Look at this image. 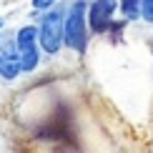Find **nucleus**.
I'll use <instances>...</instances> for the list:
<instances>
[{
  "label": "nucleus",
  "mask_w": 153,
  "mask_h": 153,
  "mask_svg": "<svg viewBox=\"0 0 153 153\" xmlns=\"http://www.w3.org/2000/svg\"><path fill=\"white\" fill-rule=\"evenodd\" d=\"M63 45L75 50V53H85L88 48V28H85V0H75L71 8L65 10L63 18Z\"/></svg>",
  "instance_id": "obj_1"
},
{
  "label": "nucleus",
  "mask_w": 153,
  "mask_h": 153,
  "mask_svg": "<svg viewBox=\"0 0 153 153\" xmlns=\"http://www.w3.org/2000/svg\"><path fill=\"white\" fill-rule=\"evenodd\" d=\"M63 18H65V10L53 5L43 13L38 23V45L45 55H55L63 48Z\"/></svg>",
  "instance_id": "obj_2"
},
{
  "label": "nucleus",
  "mask_w": 153,
  "mask_h": 153,
  "mask_svg": "<svg viewBox=\"0 0 153 153\" xmlns=\"http://www.w3.org/2000/svg\"><path fill=\"white\" fill-rule=\"evenodd\" d=\"M15 48L23 73H33L40 65V45H38V25H23L15 33Z\"/></svg>",
  "instance_id": "obj_3"
},
{
  "label": "nucleus",
  "mask_w": 153,
  "mask_h": 153,
  "mask_svg": "<svg viewBox=\"0 0 153 153\" xmlns=\"http://www.w3.org/2000/svg\"><path fill=\"white\" fill-rule=\"evenodd\" d=\"M118 3L116 0H93L88 8V25L93 33H105L113 23V13H116Z\"/></svg>",
  "instance_id": "obj_4"
},
{
  "label": "nucleus",
  "mask_w": 153,
  "mask_h": 153,
  "mask_svg": "<svg viewBox=\"0 0 153 153\" xmlns=\"http://www.w3.org/2000/svg\"><path fill=\"white\" fill-rule=\"evenodd\" d=\"M23 73L20 68V58H18V48H15V40H0V78L13 83L18 75Z\"/></svg>",
  "instance_id": "obj_5"
},
{
  "label": "nucleus",
  "mask_w": 153,
  "mask_h": 153,
  "mask_svg": "<svg viewBox=\"0 0 153 153\" xmlns=\"http://www.w3.org/2000/svg\"><path fill=\"white\" fill-rule=\"evenodd\" d=\"M118 8L126 20H138L141 18V0H120Z\"/></svg>",
  "instance_id": "obj_6"
},
{
  "label": "nucleus",
  "mask_w": 153,
  "mask_h": 153,
  "mask_svg": "<svg viewBox=\"0 0 153 153\" xmlns=\"http://www.w3.org/2000/svg\"><path fill=\"white\" fill-rule=\"evenodd\" d=\"M141 18H146V23H153V0H141Z\"/></svg>",
  "instance_id": "obj_7"
},
{
  "label": "nucleus",
  "mask_w": 153,
  "mask_h": 153,
  "mask_svg": "<svg viewBox=\"0 0 153 153\" xmlns=\"http://www.w3.org/2000/svg\"><path fill=\"white\" fill-rule=\"evenodd\" d=\"M55 3H58V0H33V10L35 13H45L48 8H53Z\"/></svg>",
  "instance_id": "obj_8"
},
{
  "label": "nucleus",
  "mask_w": 153,
  "mask_h": 153,
  "mask_svg": "<svg viewBox=\"0 0 153 153\" xmlns=\"http://www.w3.org/2000/svg\"><path fill=\"white\" fill-rule=\"evenodd\" d=\"M3 25H5V20H3V18H0V30H3Z\"/></svg>",
  "instance_id": "obj_9"
},
{
  "label": "nucleus",
  "mask_w": 153,
  "mask_h": 153,
  "mask_svg": "<svg viewBox=\"0 0 153 153\" xmlns=\"http://www.w3.org/2000/svg\"><path fill=\"white\" fill-rule=\"evenodd\" d=\"M0 40H3V35H0Z\"/></svg>",
  "instance_id": "obj_10"
}]
</instances>
